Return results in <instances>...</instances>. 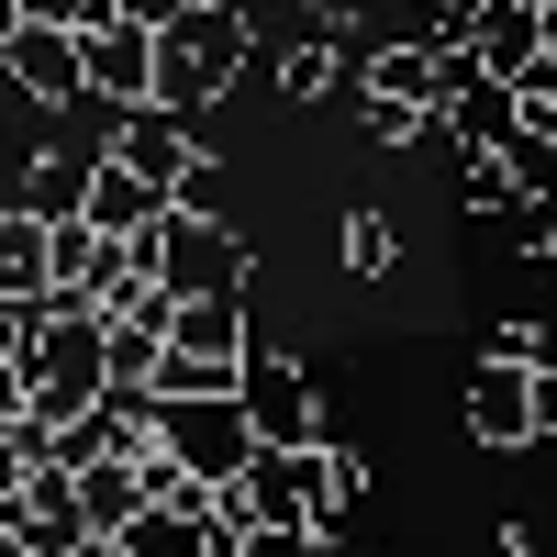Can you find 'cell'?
Listing matches in <instances>:
<instances>
[{
  "label": "cell",
  "mask_w": 557,
  "mask_h": 557,
  "mask_svg": "<svg viewBox=\"0 0 557 557\" xmlns=\"http://www.w3.org/2000/svg\"><path fill=\"white\" fill-rule=\"evenodd\" d=\"M246 557H323V524H246Z\"/></svg>",
  "instance_id": "17"
},
{
  "label": "cell",
  "mask_w": 557,
  "mask_h": 557,
  "mask_svg": "<svg viewBox=\"0 0 557 557\" xmlns=\"http://www.w3.org/2000/svg\"><path fill=\"white\" fill-rule=\"evenodd\" d=\"M502 157H513L524 201H557V123H524V134H513V146H502Z\"/></svg>",
  "instance_id": "16"
},
{
  "label": "cell",
  "mask_w": 557,
  "mask_h": 557,
  "mask_svg": "<svg viewBox=\"0 0 557 557\" xmlns=\"http://www.w3.org/2000/svg\"><path fill=\"white\" fill-rule=\"evenodd\" d=\"M480 23H491V0H435V23H424V34L457 45V34H480Z\"/></svg>",
  "instance_id": "20"
},
{
  "label": "cell",
  "mask_w": 557,
  "mask_h": 557,
  "mask_svg": "<svg viewBox=\"0 0 557 557\" xmlns=\"http://www.w3.org/2000/svg\"><path fill=\"white\" fill-rule=\"evenodd\" d=\"M535 424H546V435H557V380H546V391H535Z\"/></svg>",
  "instance_id": "22"
},
{
  "label": "cell",
  "mask_w": 557,
  "mask_h": 557,
  "mask_svg": "<svg viewBox=\"0 0 557 557\" xmlns=\"http://www.w3.org/2000/svg\"><path fill=\"white\" fill-rule=\"evenodd\" d=\"M112 12H123V23H157V34H168L178 12H190V0H112Z\"/></svg>",
  "instance_id": "21"
},
{
  "label": "cell",
  "mask_w": 557,
  "mask_h": 557,
  "mask_svg": "<svg viewBox=\"0 0 557 557\" xmlns=\"http://www.w3.org/2000/svg\"><path fill=\"white\" fill-rule=\"evenodd\" d=\"M301 12H312V23H335V34L357 45V34H368V12H380V0H301Z\"/></svg>",
  "instance_id": "19"
},
{
  "label": "cell",
  "mask_w": 557,
  "mask_h": 557,
  "mask_svg": "<svg viewBox=\"0 0 557 557\" xmlns=\"http://www.w3.org/2000/svg\"><path fill=\"white\" fill-rule=\"evenodd\" d=\"M246 57H257V23H246V0H190V12L168 23L157 101H178V112H212L223 89L246 78Z\"/></svg>",
  "instance_id": "1"
},
{
  "label": "cell",
  "mask_w": 557,
  "mask_h": 557,
  "mask_svg": "<svg viewBox=\"0 0 557 557\" xmlns=\"http://www.w3.org/2000/svg\"><path fill=\"white\" fill-rule=\"evenodd\" d=\"M535 123V101L513 78H480V89H457L446 101V146H513V134Z\"/></svg>",
  "instance_id": "11"
},
{
  "label": "cell",
  "mask_w": 557,
  "mask_h": 557,
  "mask_svg": "<svg viewBox=\"0 0 557 557\" xmlns=\"http://www.w3.org/2000/svg\"><path fill=\"white\" fill-rule=\"evenodd\" d=\"M323 557H368V546H346V535H323Z\"/></svg>",
  "instance_id": "24"
},
{
  "label": "cell",
  "mask_w": 557,
  "mask_h": 557,
  "mask_svg": "<svg viewBox=\"0 0 557 557\" xmlns=\"http://www.w3.org/2000/svg\"><path fill=\"white\" fill-rule=\"evenodd\" d=\"M246 412L268 446H323V412H312V368L278 357V346H246Z\"/></svg>",
  "instance_id": "6"
},
{
  "label": "cell",
  "mask_w": 557,
  "mask_h": 557,
  "mask_svg": "<svg viewBox=\"0 0 557 557\" xmlns=\"http://www.w3.org/2000/svg\"><path fill=\"white\" fill-rule=\"evenodd\" d=\"M134 257H146L178 301H201V290H246V268H257V257H246V235H235L223 212H168Z\"/></svg>",
  "instance_id": "2"
},
{
  "label": "cell",
  "mask_w": 557,
  "mask_h": 557,
  "mask_svg": "<svg viewBox=\"0 0 557 557\" xmlns=\"http://www.w3.org/2000/svg\"><path fill=\"white\" fill-rule=\"evenodd\" d=\"M178 212H223V157H201L190 178H178Z\"/></svg>",
  "instance_id": "18"
},
{
  "label": "cell",
  "mask_w": 557,
  "mask_h": 557,
  "mask_svg": "<svg viewBox=\"0 0 557 557\" xmlns=\"http://www.w3.org/2000/svg\"><path fill=\"white\" fill-rule=\"evenodd\" d=\"M89 168H101V157H78V146H34L23 178H12V201L45 212V223H67V212H89Z\"/></svg>",
  "instance_id": "10"
},
{
  "label": "cell",
  "mask_w": 557,
  "mask_h": 557,
  "mask_svg": "<svg viewBox=\"0 0 557 557\" xmlns=\"http://www.w3.org/2000/svg\"><path fill=\"white\" fill-rule=\"evenodd\" d=\"M123 557H212V513H178V502H146L123 524Z\"/></svg>",
  "instance_id": "12"
},
{
  "label": "cell",
  "mask_w": 557,
  "mask_h": 557,
  "mask_svg": "<svg viewBox=\"0 0 557 557\" xmlns=\"http://www.w3.org/2000/svg\"><path fill=\"white\" fill-rule=\"evenodd\" d=\"M535 391H546V380H535L524 357H491V346H480L469 391H457V424H469L480 446H535V435H546V424H535Z\"/></svg>",
  "instance_id": "5"
},
{
  "label": "cell",
  "mask_w": 557,
  "mask_h": 557,
  "mask_svg": "<svg viewBox=\"0 0 557 557\" xmlns=\"http://www.w3.org/2000/svg\"><path fill=\"white\" fill-rule=\"evenodd\" d=\"M157 67H168V34L157 23H123V12L89 23V89H101V101H123V112L157 101Z\"/></svg>",
  "instance_id": "7"
},
{
  "label": "cell",
  "mask_w": 557,
  "mask_h": 557,
  "mask_svg": "<svg viewBox=\"0 0 557 557\" xmlns=\"http://www.w3.org/2000/svg\"><path fill=\"white\" fill-rule=\"evenodd\" d=\"M78 502H89V524H101V535H123L157 491H146V469H134V457H101V469H78Z\"/></svg>",
  "instance_id": "13"
},
{
  "label": "cell",
  "mask_w": 557,
  "mask_h": 557,
  "mask_svg": "<svg viewBox=\"0 0 557 557\" xmlns=\"http://www.w3.org/2000/svg\"><path fill=\"white\" fill-rule=\"evenodd\" d=\"M67 557H123V535H89V546H67Z\"/></svg>",
  "instance_id": "23"
},
{
  "label": "cell",
  "mask_w": 557,
  "mask_h": 557,
  "mask_svg": "<svg viewBox=\"0 0 557 557\" xmlns=\"http://www.w3.org/2000/svg\"><path fill=\"white\" fill-rule=\"evenodd\" d=\"M357 123H368V146H380V157H401V146H424L446 112H435V101H391V89H357Z\"/></svg>",
  "instance_id": "15"
},
{
  "label": "cell",
  "mask_w": 557,
  "mask_h": 557,
  "mask_svg": "<svg viewBox=\"0 0 557 557\" xmlns=\"http://www.w3.org/2000/svg\"><path fill=\"white\" fill-rule=\"evenodd\" d=\"M168 212H178V190H168V178L123 168V157H101V168H89V223H112L123 246H146V235H157Z\"/></svg>",
  "instance_id": "8"
},
{
  "label": "cell",
  "mask_w": 557,
  "mask_h": 557,
  "mask_svg": "<svg viewBox=\"0 0 557 557\" xmlns=\"http://www.w3.org/2000/svg\"><path fill=\"white\" fill-rule=\"evenodd\" d=\"M546 12H557V0H491V23L469 34L480 67H491V78H535V57H546Z\"/></svg>",
  "instance_id": "9"
},
{
  "label": "cell",
  "mask_w": 557,
  "mask_h": 557,
  "mask_svg": "<svg viewBox=\"0 0 557 557\" xmlns=\"http://www.w3.org/2000/svg\"><path fill=\"white\" fill-rule=\"evenodd\" d=\"M0 78H12V101L67 112L89 89V34H67V23H0Z\"/></svg>",
  "instance_id": "4"
},
{
  "label": "cell",
  "mask_w": 557,
  "mask_h": 557,
  "mask_svg": "<svg viewBox=\"0 0 557 557\" xmlns=\"http://www.w3.org/2000/svg\"><path fill=\"white\" fill-rule=\"evenodd\" d=\"M157 435H168L178 457H190L201 480H235L246 457L268 446V435H257V412H246V391H201V401H157Z\"/></svg>",
  "instance_id": "3"
},
{
  "label": "cell",
  "mask_w": 557,
  "mask_h": 557,
  "mask_svg": "<svg viewBox=\"0 0 557 557\" xmlns=\"http://www.w3.org/2000/svg\"><path fill=\"white\" fill-rule=\"evenodd\" d=\"M391 257H401L391 212H380V201H357V212L335 223V268H346V278H391Z\"/></svg>",
  "instance_id": "14"
}]
</instances>
